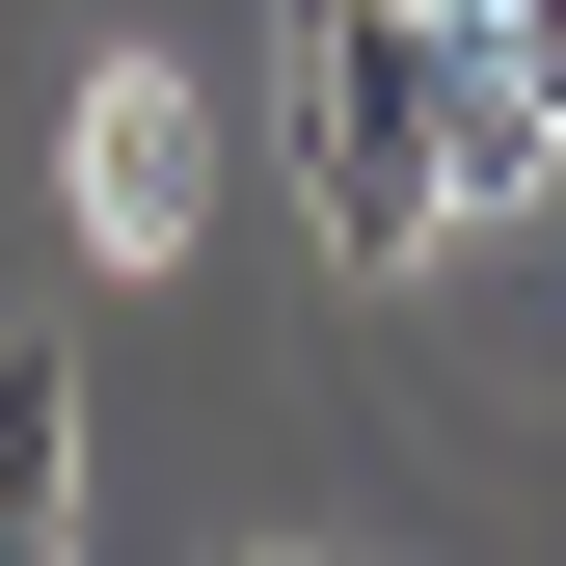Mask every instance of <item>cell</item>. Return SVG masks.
<instances>
[{"instance_id":"2","label":"cell","mask_w":566,"mask_h":566,"mask_svg":"<svg viewBox=\"0 0 566 566\" xmlns=\"http://www.w3.org/2000/svg\"><path fill=\"white\" fill-rule=\"evenodd\" d=\"M82 513V350H0V566Z\"/></svg>"},{"instance_id":"3","label":"cell","mask_w":566,"mask_h":566,"mask_svg":"<svg viewBox=\"0 0 566 566\" xmlns=\"http://www.w3.org/2000/svg\"><path fill=\"white\" fill-rule=\"evenodd\" d=\"M82 217H108V243H163V217H189V135H163V82H108V108H82Z\"/></svg>"},{"instance_id":"5","label":"cell","mask_w":566,"mask_h":566,"mask_svg":"<svg viewBox=\"0 0 566 566\" xmlns=\"http://www.w3.org/2000/svg\"><path fill=\"white\" fill-rule=\"evenodd\" d=\"M539 82H566V0H539Z\"/></svg>"},{"instance_id":"4","label":"cell","mask_w":566,"mask_h":566,"mask_svg":"<svg viewBox=\"0 0 566 566\" xmlns=\"http://www.w3.org/2000/svg\"><path fill=\"white\" fill-rule=\"evenodd\" d=\"M432 28H539V0H432Z\"/></svg>"},{"instance_id":"1","label":"cell","mask_w":566,"mask_h":566,"mask_svg":"<svg viewBox=\"0 0 566 566\" xmlns=\"http://www.w3.org/2000/svg\"><path fill=\"white\" fill-rule=\"evenodd\" d=\"M459 82H485V28H432V0H324V28H297V189H324V270L459 243Z\"/></svg>"}]
</instances>
